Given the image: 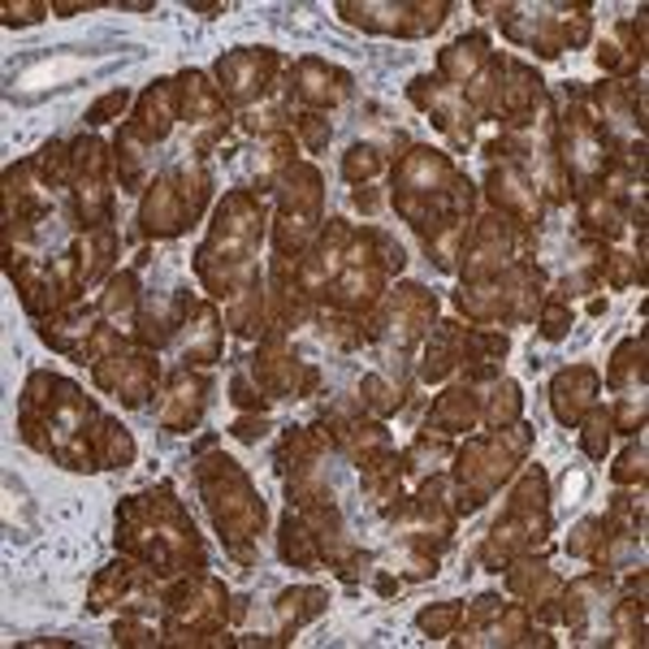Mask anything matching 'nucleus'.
Instances as JSON below:
<instances>
[{"instance_id": "obj_1", "label": "nucleus", "mask_w": 649, "mask_h": 649, "mask_svg": "<svg viewBox=\"0 0 649 649\" xmlns=\"http://www.w3.org/2000/svg\"><path fill=\"white\" fill-rule=\"evenodd\" d=\"M200 489H203V498H208L212 525L221 528V537H226V546H230V555L243 559V563H251V550H247V546H256V537H260V528H264V502H260V493H256L251 481L234 468L230 455L203 459Z\"/></svg>"}, {"instance_id": "obj_2", "label": "nucleus", "mask_w": 649, "mask_h": 649, "mask_svg": "<svg viewBox=\"0 0 649 649\" xmlns=\"http://www.w3.org/2000/svg\"><path fill=\"white\" fill-rule=\"evenodd\" d=\"M321 212V173L312 164H294L286 169V191H282V212H278V273H286V264L294 269L299 247L308 243L312 226Z\"/></svg>"}, {"instance_id": "obj_3", "label": "nucleus", "mask_w": 649, "mask_h": 649, "mask_svg": "<svg viewBox=\"0 0 649 649\" xmlns=\"http://www.w3.org/2000/svg\"><path fill=\"white\" fill-rule=\"evenodd\" d=\"M450 4H338V13L365 31H395V36H425L447 22Z\"/></svg>"}, {"instance_id": "obj_4", "label": "nucleus", "mask_w": 649, "mask_h": 649, "mask_svg": "<svg viewBox=\"0 0 649 649\" xmlns=\"http://www.w3.org/2000/svg\"><path fill=\"white\" fill-rule=\"evenodd\" d=\"M157 360L148 356V351H134V356H109V360H96V381H100V390H109V395H118L126 407H139L148 395H152V386H157Z\"/></svg>"}, {"instance_id": "obj_5", "label": "nucleus", "mask_w": 649, "mask_h": 649, "mask_svg": "<svg viewBox=\"0 0 649 649\" xmlns=\"http://www.w3.org/2000/svg\"><path fill=\"white\" fill-rule=\"evenodd\" d=\"M516 251V230H511V221L502 217V212H493L486 217L481 226H477V234H472V243L463 247V278L468 282H489V278H498V269L507 264V256Z\"/></svg>"}, {"instance_id": "obj_6", "label": "nucleus", "mask_w": 649, "mask_h": 649, "mask_svg": "<svg viewBox=\"0 0 649 649\" xmlns=\"http://www.w3.org/2000/svg\"><path fill=\"white\" fill-rule=\"evenodd\" d=\"M433 294L425 290V286H399L395 290V299L386 303V312L381 317H372V324H368L365 333L368 338H381V333H399L403 342H411V338H420L425 329H429V321H433Z\"/></svg>"}, {"instance_id": "obj_7", "label": "nucleus", "mask_w": 649, "mask_h": 649, "mask_svg": "<svg viewBox=\"0 0 649 649\" xmlns=\"http://www.w3.org/2000/svg\"><path fill=\"white\" fill-rule=\"evenodd\" d=\"M273 66H278V57L269 48H239L226 61H217V79H221V91L230 100H256V96L269 91Z\"/></svg>"}, {"instance_id": "obj_8", "label": "nucleus", "mask_w": 649, "mask_h": 649, "mask_svg": "<svg viewBox=\"0 0 649 649\" xmlns=\"http://www.w3.org/2000/svg\"><path fill=\"white\" fill-rule=\"evenodd\" d=\"M489 200L493 208L507 217V221H537V212H541V203H537V182L528 178L520 164L502 161L489 169Z\"/></svg>"}, {"instance_id": "obj_9", "label": "nucleus", "mask_w": 649, "mask_h": 649, "mask_svg": "<svg viewBox=\"0 0 649 649\" xmlns=\"http://www.w3.org/2000/svg\"><path fill=\"white\" fill-rule=\"evenodd\" d=\"M173 118H182V113H178V79H161L157 87H148V91H143L139 113H134L130 130H134L143 143H157V139L169 134Z\"/></svg>"}, {"instance_id": "obj_10", "label": "nucleus", "mask_w": 649, "mask_h": 649, "mask_svg": "<svg viewBox=\"0 0 649 649\" xmlns=\"http://www.w3.org/2000/svg\"><path fill=\"white\" fill-rule=\"evenodd\" d=\"M294 96L299 100H308L312 104V113L317 109H333L338 100H347L351 96V74L347 70H333V66H324L317 57H308V61H299V82H294Z\"/></svg>"}, {"instance_id": "obj_11", "label": "nucleus", "mask_w": 649, "mask_h": 649, "mask_svg": "<svg viewBox=\"0 0 649 649\" xmlns=\"http://www.w3.org/2000/svg\"><path fill=\"white\" fill-rule=\"evenodd\" d=\"M203 395H208V381L182 368V372L169 381V390H164V403H161V425L164 429H169V433L191 429V425L200 420V411H203Z\"/></svg>"}, {"instance_id": "obj_12", "label": "nucleus", "mask_w": 649, "mask_h": 649, "mask_svg": "<svg viewBox=\"0 0 649 649\" xmlns=\"http://www.w3.org/2000/svg\"><path fill=\"white\" fill-rule=\"evenodd\" d=\"M593 395H598V372H593V368H585V365L563 368V372L555 377V386H550L555 416H559L563 425H576V420L593 407Z\"/></svg>"}, {"instance_id": "obj_13", "label": "nucleus", "mask_w": 649, "mask_h": 649, "mask_svg": "<svg viewBox=\"0 0 649 649\" xmlns=\"http://www.w3.org/2000/svg\"><path fill=\"white\" fill-rule=\"evenodd\" d=\"M641 43H646V18H637V22H619L615 36L598 48V61L607 66L610 74H637L641 61H646V48H641Z\"/></svg>"}, {"instance_id": "obj_14", "label": "nucleus", "mask_w": 649, "mask_h": 649, "mask_svg": "<svg viewBox=\"0 0 649 649\" xmlns=\"http://www.w3.org/2000/svg\"><path fill=\"white\" fill-rule=\"evenodd\" d=\"M477 420H481V399L463 386V390H447V395L433 403L425 429H433L438 438H447V433H463V429H472Z\"/></svg>"}, {"instance_id": "obj_15", "label": "nucleus", "mask_w": 649, "mask_h": 649, "mask_svg": "<svg viewBox=\"0 0 649 649\" xmlns=\"http://www.w3.org/2000/svg\"><path fill=\"white\" fill-rule=\"evenodd\" d=\"M489 57H493V52H489L486 36H468V40H455L450 48H442V57H438V70H442V79L463 82V87H468V82L486 70Z\"/></svg>"}, {"instance_id": "obj_16", "label": "nucleus", "mask_w": 649, "mask_h": 649, "mask_svg": "<svg viewBox=\"0 0 649 649\" xmlns=\"http://www.w3.org/2000/svg\"><path fill=\"white\" fill-rule=\"evenodd\" d=\"M100 324H96V312L91 308H82V303H70L57 321H43V342H52L57 351H79L82 356V342L79 338H91Z\"/></svg>"}, {"instance_id": "obj_17", "label": "nucleus", "mask_w": 649, "mask_h": 649, "mask_svg": "<svg viewBox=\"0 0 649 649\" xmlns=\"http://www.w3.org/2000/svg\"><path fill=\"white\" fill-rule=\"evenodd\" d=\"M507 585H511V593L528 598L532 607L546 602L541 593H559V576L546 568V559H520L516 568L507 571Z\"/></svg>"}, {"instance_id": "obj_18", "label": "nucleus", "mask_w": 649, "mask_h": 649, "mask_svg": "<svg viewBox=\"0 0 649 649\" xmlns=\"http://www.w3.org/2000/svg\"><path fill=\"white\" fill-rule=\"evenodd\" d=\"M610 386L623 390V395H637L646 386V342L641 338H628L610 356Z\"/></svg>"}, {"instance_id": "obj_19", "label": "nucleus", "mask_w": 649, "mask_h": 649, "mask_svg": "<svg viewBox=\"0 0 649 649\" xmlns=\"http://www.w3.org/2000/svg\"><path fill=\"white\" fill-rule=\"evenodd\" d=\"M520 407H525L520 386L516 381H498L489 390V399L481 403V416L489 420V429H511V425H520Z\"/></svg>"}, {"instance_id": "obj_20", "label": "nucleus", "mask_w": 649, "mask_h": 649, "mask_svg": "<svg viewBox=\"0 0 649 649\" xmlns=\"http://www.w3.org/2000/svg\"><path fill=\"white\" fill-rule=\"evenodd\" d=\"M324 589H286L282 598H278V619H282V628H303L308 619H317L324 610Z\"/></svg>"}, {"instance_id": "obj_21", "label": "nucleus", "mask_w": 649, "mask_h": 649, "mask_svg": "<svg viewBox=\"0 0 649 649\" xmlns=\"http://www.w3.org/2000/svg\"><path fill=\"white\" fill-rule=\"evenodd\" d=\"M96 447H100V468H126L134 459V438L126 433L118 420H100Z\"/></svg>"}, {"instance_id": "obj_22", "label": "nucleus", "mask_w": 649, "mask_h": 649, "mask_svg": "<svg viewBox=\"0 0 649 649\" xmlns=\"http://www.w3.org/2000/svg\"><path fill=\"white\" fill-rule=\"evenodd\" d=\"M360 403H368L372 411H395V407H403V386L399 381H390V377H381V372H372L365 377V386H360Z\"/></svg>"}, {"instance_id": "obj_23", "label": "nucleus", "mask_w": 649, "mask_h": 649, "mask_svg": "<svg viewBox=\"0 0 649 649\" xmlns=\"http://www.w3.org/2000/svg\"><path fill=\"white\" fill-rule=\"evenodd\" d=\"M610 433H615V425H610L607 407H589V411H585V438H580L585 455H589V459H602L610 447Z\"/></svg>"}, {"instance_id": "obj_24", "label": "nucleus", "mask_w": 649, "mask_h": 649, "mask_svg": "<svg viewBox=\"0 0 649 649\" xmlns=\"http://www.w3.org/2000/svg\"><path fill=\"white\" fill-rule=\"evenodd\" d=\"M377 169H381V152H377L372 143H356V148L342 157V173H347L356 187H365Z\"/></svg>"}, {"instance_id": "obj_25", "label": "nucleus", "mask_w": 649, "mask_h": 649, "mask_svg": "<svg viewBox=\"0 0 649 649\" xmlns=\"http://www.w3.org/2000/svg\"><path fill=\"white\" fill-rule=\"evenodd\" d=\"M463 619V607L459 602H438V607L420 610V632H429V637H450L455 632V623Z\"/></svg>"}, {"instance_id": "obj_26", "label": "nucleus", "mask_w": 649, "mask_h": 649, "mask_svg": "<svg viewBox=\"0 0 649 649\" xmlns=\"http://www.w3.org/2000/svg\"><path fill=\"white\" fill-rule=\"evenodd\" d=\"M568 329H571L568 299L550 294V299H546V308H541V338H546V342H559V338H568Z\"/></svg>"}, {"instance_id": "obj_27", "label": "nucleus", "mask_w": 649, "mask_h": 649, "mask_svg": "<svg viewBox=\"0 0 649 649\" xmlns=\"http://www.w3.org/2000/svg\"><path fill=\"white\" fill-rule=\"evenodd\" d=\"M139 303V282H134V273H118L113 282H109V290H104V312L109 317H118V312H130Z\"/></svg>"}, {"instance_id": "obj_28", "label": "nucleus", "mask_w": 649, "mask_h": 649, "mask_svg": "<svg viewBox=\"0 0 649 649\" xmlns=\"http://www.w3.org/2000/svg\"><path fill=\"white\" fill-rule=\"evenodd\" d=\"M610 425H615V433H637L646 425V395L641 390L623 395V403L610 411Z\"/></svg>"}, {"instance_id": "obj_29", "label": "nucleus", "mask_w": 649, "mask_h": 649, "mask_svg": "<svg viewBox=\"0 0 649 649\" xmlns=\"http://www.w3.org/2000/svg\"><path fill=\"white\" fill-rule=\"evenodd\" d=\"M615 481H619V486H641V481H646V442H632V447L619 455Z\"/></svg>"}, {"instance_id": "obj_30", "label": "nucleus", "mask_w": 649, "mask_h": 649, "mask_svg": "<svg viewBox=\"0 0 649 649\" xmlns=\"http://www.w3.org/2000/svg\"><path fill=\"white\" fill-rule=\"evenodd\" d=\"M602 537H607V520H585V525H576V532H571L568 550L580 555V559H593L598 546H602Z\"/></svg>"}, {"instance_id": "obj_31", "label": "nucleus", "mask_w": 649, "mask_h": 649, "mask_svg": "<svg viewBox=\"0 0 649 649\" xmlns=\"http://www.w3.org/2000/svg\"><path fill=\"white\" fill-rule=\"evenodd\" d=\"M113 641H118V646H157L161 637H157V628L143 623V619H122V623L113 628Z\"/></svg>"}, {"instance_id": "obj_32", "label": "nucleus", "mask_w": 649, "mask_h": 649, "mask_svg": "<svg viewBox=\"0 0 649 649\" xmlns=\"http://www.w3.org/2000/svg\"><path fill=\"white\" fill-rule=\"evenodd\" d=\"M294 130L303 134V143H308V152H321L324 143H329V122H324L321 113H312V109L294 118Z\"/></svg>"}, {"instance_id": "obj_33", "label": "nucleus", "mask_w": 649, "mask_h": 649, "mask_svg": "<svg viewBox=\"0 0 649 649\" xmlns=\"http://www.w3.org/2000/svg\"><path fill=\"white\" fill-rule=\"evenodd\" d=\"M126 100H130V91H122V87H118V91H109V96H100V100L87 109V122H91V126L113 122V118H118V113L126 109Z\"/></svg>"}, {"instance_id": "obj_34", "label": "nucleus", "mask_w": 649, "mask_h": 649, "mask_svg": "<svg viewBox=\"0 0 649 649\" xmlns=\"http://www.w3.org/2000/svg\"><path fill=\"white\" fill-rule=\"evenodd\" d=\"M48 13V4L40 0H27V4H4V27H27V22H40Z\"/></svg>"}, {"instance_id": "obj_35", "label": "nucleus", "mask_w": 649, "mask_h": 649, "mask_svg": "<svg viewBox=\"0 0 649 649\" xmlns=\"http://www.w3.org/2000/svg\"><path fill=\"white\" fill-rule=\"evenodd\" d=\"M230 399H234V407H260L264 403V395L247 381V372H234V386H230Z\"/></svg>"}, {"instance_id": "obj_36", "label": "nucleus", "mask_w": 649, "mask_h": 649, "mask_svg": "<svg viewBox=\"0 0 649 649\" xmlns=\"http://www.w3.org/2000/svg\"><path fill=\"white\" fill-rule=\"evenodd\" d=\"M239 442H260L264 433H269V420L264 416H243V420H234V429H230Z\"/></svg>"}, {"instance_id": "obj_37", "label": "nucleus", "mask_w": 649, "mask_h": 649, "mask_svg": "<svg viewBox=\"0 0 649 649\" xmlns=\"http://www.w3.org/2000/svg\"><path fill=\"white\" fill-rule=\"evenodd\" d=\"M356 203H360L365 212H377V208H381V196L365 182V187H356Z\"/></svg>"}, {"instance_id": "obj_38", "label": "nucleus", "mask_w": 649, "mask_h": 649, "mask_svg": "<svg viewBox=\"0 0 649 649\" xmlns=\"http://www.w3.org/2000/svg\"><path fill=\"white\" fill-rule=\"evenodd\" d=\"M191 9L203 13V18H217V13H221V4H191Z\"/></svg>"}]
</instances>
